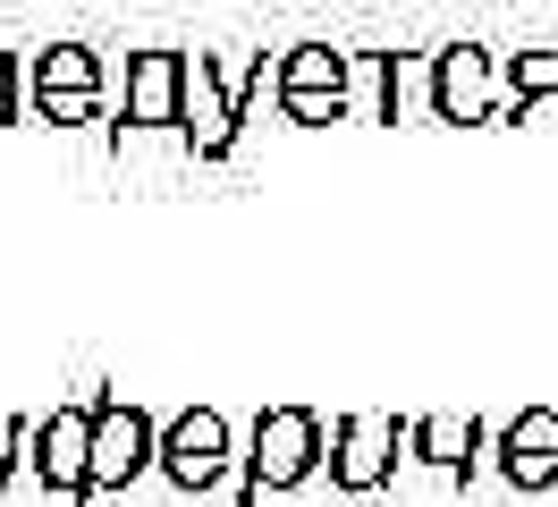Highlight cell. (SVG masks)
Instances as JSON below:
<instances>
[{
    "instance_id": "cell-1",
    "label": "cell",
    "mask_w": 558,
    "mask_h": 507,
    "mask_svg": "<svg viewBox=\"0 0 558 507\" xmlns=\"http://www.w3.org/2000/svg\"><path fill=\"white\" fill-rule=\"evenodd\" d=\"M314 466H330V432H322L314 406H271V414H254V448H245L238 507H263V491L314 482Z\"/></svg>"
},
{
    "instance_id": "cell-2",
    "label": "cell",
    "mask_w": 558,
    "mask_h": 507,
    "mask_svg": "<svg viewBox=\"0 0 558 507\" xmlns=\"http://www.w3.org/2000/svg\"><path fill=\"white\" fill-rule=\"evenodd\" d=\"M263 76H279V60L263 68V51L238 68V85L220 76V60L186 51V153H195V161H229V144H238V128H245V101L263 94Z\"/></svg>"
},
{
    "instance_id": "cell-3",
    "label": "cell",
    "mask_w": 558,
    "mask_h": 507,
    "mask_svg": "<svg viewBox=\"0 0 558 507\" xmlns=\"http://www.w3.org/2000/svg\"><path fill=\"white\" fill-rule=\"evenodd\" d=\"M279 110L296 128H330V119H355V51H330V43H296L271 76Z\"/></svg>"
},
{
    "instance_id": "cell-4",
    "label": "cell",
    "mask_w": 558,
    "mask_h": 507,
    "mask_svg": "<svg viewBox=\"0 0 558 507\" xmlns=\"http://www.w3.org/2000/svg\"><path fill=\"white\" fill-rule=\"evenodd\" d=\"M94 423H102V398H76V406H60V414H43L35 439H26L35 482L69 507H94L85 499V482H94Z\"/></svg>"
},
{
    "instance_id": "cell-5",
    "label": "cell",
    "mask_w": 558,
    "mask_h": 507,
    "mask_svg": "<svg viewBox=\"0 0 558 507\" xmlns=\"http://www.w3.org/2000/svg\"><path fill=\"white\" fill-rule=\"evenodd\" d=\"M432 110L449 128H508V85H499L483 43H449L432 60Z\"/></svg>"
},
{
    "instance_id": "cell-6",
    "label": "cell",
    "mask_w": 558,
    "mask_h": 507,
    "mask_svg": "<svg viewBox=\"0 0 558 507\" xmlns=\"http://www.w3.org/2000/svg\"><path fill=\"white\" fill-rule=\"evenodd\" d=\"M94 398H102V423H94V482H85V499L94 491H128L144 466H161V423L136 398H119V389H94Z\"/></svg>"
},
{
    "instance_id": "cell-7",
    "label": "cell",
    "mask_w": 558,
    "mask_h": 507,
    "mask_svg": "<svg viewBox=\"0 0 558 507\" xmlns=\"http://www.w3.org/2000/svg\"><path fill=\"white\" fill-rule=\"evenodd\" d=\"M94 94H102V68H94L85 43H51V51H35V68H26V101H35V119L76 128V119H94Z\"/></svg>"
},
{
    "instance_id": "cell-8",
    "label": "cell",
    "mask_w": 558,
    "mask_h": 507,
    "mask_svg": "<svg viewBox=\"0 0 558 507\" xmlns=\"http://www.w3.org/2000/svg\"><path fill=\"white\" fill-rule=\"evenodd\" d=\"M161 473H170L186 499L211 491V482L229 473V414H220V406H186V414H170V423H161Z\"/></svg>"
},
{
    "instance_id": "cell-9",
    "label": "cell",
    "mask_w": 558,
    "mask_h": 507,
    "mask_svg": "<svg viewBox=\"0 0 558 507\" xmlns=\"http://www.w3.org/2000/svg\"><path fill=\"white\" fill-rule=\"evenodd\" d=\"M398 448H407L398 414H339L330 423V482L339 491H381L398 473Z\"/></svg>"
},
{
    "instance_id": "cell-10",
    "label": "cell",
    "mask_w": 558,
    "mask_h": 507,
    "mask_svg": "<svg viewBox=\"0 0 558 507\" xmlns=\"http://www.w3.org/2000/svg\"><path fill=\"white\" fill-rule=\"evenodd\" d=\"M128 128H186V51H136V68H128Z\"/></svg>"
},
{
    "instance_id": "cell-11",
    "label": "cell",
    "mask_w": 558,
    "mask_h": 507,
    "mask_svg": "<svg viewBox=\"0 0 558 507\" xmlns=\"http://www.w3.org/2000/svg\"><path fill=\"white\" fill-rule=\"evenodd\" d=\"M499 473H508L517 491H550L558 482V414L550 406H524L517 423L499 432Z\"/></svg>"
},
{
    "instance_id": "cell-12",
    "label": "cell",
    "mask_w": 558,
    "mask_h": 507,
    "mask_svg": "<svg viewBox=\"0 0 558 507\" xmlns=\"http://www.w3.org/2000/svg\"><path fill=\"white\" fill-rule=\"evenodd\" d=\"M407 448H415L423 466H440V473H474L483 423H474V414H423V423H407Z\"/></svg>"
},
{
    "instance_id": "cell-13",
    "label": "cell",
    "mask_w": 558,
    "mask_h": 507,
    "mask_svg": "<svg viewBox=\"0 0 558 507\" xmlns=\"http://www.w3.org/2000/svg\"><path fill=\"white\" fill-rule=\"evenodd\" d=\"M355 119H398V51H355Z\"/></svg>"
},
{
    "instance_id": "cell-14",
    "label": "cell",
    "mask_w": 558,
    "mask_h": 507,
    "mask_svg": "<svg viewBox=\"0 0 558 507\" xmlns=\"http://www.w3.org/2000/svg\"><path fill=\"white\" fill-rule=\"evenodd\" d=\"M26 439H35V423H17V414H0V482L17 473V448H26Z\"/></svg>"
},
{
    "instance_id": "cell-15",
    "label": "cell",
    "mask_w": 558,
    "mask_h": 507,
    "mask_svg": "<svg viewBox=\"0 0 558 507\" xmlns=\"http://www.w3.org/2000/svg\"><path fill=\"white\" fill-rule=\"evenodd\" d=\"M9 119H17V60L0 51V128H9Z\"/></svg>"
}]
</instances>
